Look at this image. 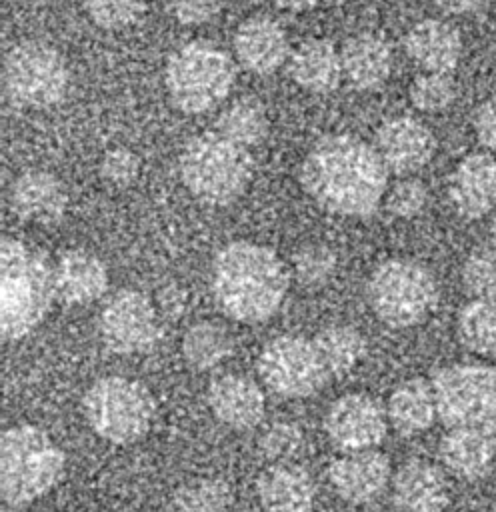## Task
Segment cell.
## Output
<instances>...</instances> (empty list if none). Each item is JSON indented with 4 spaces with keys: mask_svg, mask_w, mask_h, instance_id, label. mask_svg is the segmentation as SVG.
I'll list each match as a JSON object with an SVG mask.
<instances>
[{
    "mask_svg": "<svg viewBox=\"0 0 496 512\" xmlns=\"http://www.w3.org/2000/svg\"><path fill=\"white\" fill-rule=\"evenodd\" d=\"M272 2L286 12H308L322 6V0H272Z\"/></svg>",
    "mask_w": 496,
    "mask_h": 512,
    "instance_id": "obj_43",
    "label": "cell"
},
{
    "mask_svg": "<svg viewBox=\"0 0 496 512\" xmlns=\"http://www.w3.org/2000/svg\"><path fill=\"white\" fill-rule=\"evenodd\" d=\"M304 434L294 422H276L268 426L260 438V448L266 458L286 462L302 448Z\"/></svg>",
    "mask_w": 496,
    "mask_h": 512,
    "instance_id": "obj_38",
    "label": "cell"
},
{
    "mask_svg": "<svg viewBox=\"0 0 496 512\" xmlns=\"http://www.w3.org/2000/svg\"><path fill=\"white\" fill-rule=\"evenodd\" d=\"M426 202H428V190L424 182L410 176H404L398 182H394V186L386 190V196H384L386 210L392 216L402 220L418 216L426 208Z\"/></svg>",
    "mask_w": 496,
    "mask_h": 512,
    "instance_id": "obj_37",
    "label": "cell"
},
{
    "mask_svg": "<svg viewBox=\"0 0 496 512\" xmlns=\"http://www.w3.org/2000/svg\"><path fill=\"white\" fill-rule=\"evenodd\" d=\"M256 496L268 512H308L316 488L310 474L292 462L268 466L256 480Z\"/></svg>",
    "mask_w": 496,
    "mask_h": 512,
    "instance_id": "obj_25",
    "label": "cell"
},
{
    "mask_svg": "<svg viewBox=\"0 0 496 512\" xmlns=\"http://www.w3.org/2000/svg\"><path fill=\"white\" fill-rule=\"evenodd\" d=\"M56 300L54 264L20 238L0 240V334L6 342L26 338Z\"/></svg>",
    "mask_w": 496,
    "mask_h": 512,
    "instance_id": "obj_3",
    "label": "cell"
},
{
    "mask_svg": "<svg viewBox=\"0 0 496 512\" xmlns=\"http://www.w3.org/2000/svg\"><path fill=\"white\" fill-rule=\"evenodd\" d=\"M238 512H256V510H238Z\"/></svg>",
    "mask_w": 496,
    "mask_h": 512,
    "instance_id": "obj_46",
    "label": "cell"
},
{
    "mask_svg": "<svg viewBox=\"0 0 496 512\" xmlns=\"http://www.w3.org/2000/svg\"><path fill=\"white\" fill-rule=\"evenodd\" d=\"M434 274L410 258L380 262L368 282L366 300L376 318L392 328H410L424 322L438 306Z\"/></svg>",
    "mask_w": 496,
    "mask_h": 512,
    "instance_id": "obj_7",
    "label": "cell"
},
{
    "mask_svg": "<svg viewBox=\"0 0 496 512\" xmlns=\"http://www.w3.org/2000/svg\"><path fill=\"white\" fill-rule=\"evenodd\" d=\"M170 12L182 26H204L220 12V0H170Z\"/></svg>",
    "mask_w": 496,
    "mask_h": 512,
    "instance_id": "obj_40",
    "label": "cell"
},
{
    "mask_svg": "<svg viewBox=\"0 0 496 512\" xmlns=\"http://www.w3.org/2000/svg\"><path fill=\"white\" fill-rule=\"evenodd\" d=\"M444 468L460 480L484 478L496 456V436L476 428H448L438 446Z\"/></svg>",
    "mask_w": 496,
    "mask_h": 512,
    "instance_id": "obj_26",
    "label": "cell"
},
{
    "mask_svg": "<svg viewBox=\"0 0 496 512\" xmlns=\"http://www.w3.org/2000/svg\"><path fill=\"white\" fill-rule=\"evenodd\" d=\"M490 238H492V246L496 248V214L492 218V226H490Z\"/></svg>",
    "mask_w": 496,
    "mask_h": 512,
    "instance_id": "obj_45",
    "label": "cell"
},
{
    "mask_svg": "<svg viewBox=\"0 0 496 512\" xmlns=\"http://www.w3.org/2000/svg\"><path fill=\"white\" fill-rule=\"evenodd\" d=\"M178 170L182 184L198 202L228 206L246 192L254 174V158L250 148L210 130L184 144Z\"/></svg>",
    "mask_w": 496,
    "mask_h": 512,
    "instance_id": "obj_4",
    "label": "cell"
},
{
    "mask_svg": "<svg viewBox=\"0 0 496 512\" xmlns=\"http://www.w3.org/2000/svg\"><path fill=\"white\" fill-rule=\"evenodd\" d=\"M390 426L402 436L426 432L438 420L434 386L426 378H410L398 384L386 404Z\"/></svg>",
    "mask_w": 496,
    "mask_h": 512,
    "instance_id": "obj_27",
    "label": "cell"
},
{
    "mask_svg": "<svg viewBox=\"0 0 496 512\" xmlns=\"http://www.w3.org/2000/svg\"><path fill=\"white\" fill-rule=\"evenodd\" d=\"M258 376L280 398H308L320 392L330 374L322 362L314 338L282 334L260 352Z\"/></svg>",
    "mask_w": 496,
    "mask_h": 512,
    "instance_id": "obj_11",
    "label": "cell"
},
{
    "mask_svg": "<svg viewBox=\"0 0 496 512\" xmlns=\"http://www.w3.org/2000/svg\"><path fill=\"white\" fill-rule=\"evenodd\" d=\"M82 410L96 436L126 446L148 434L156 404L142 382L126 376H102L86 390Z\"/></svg>",
    "mask_w": 496,
    "mask_h": 512,
    "instance_id": "obj_8",
    "label": "cell"
},
{
    "mask_svg": "<svg viewBox=\"0 0 496 512\" xmlns=\"http://www.w3.org/2000/svg\"><path fill=\"white\" fill-rule=\"evenodd\" d=\"M442 12L454 14V16H464V14H474L482 8L484 0H432Z\"/></svg>",
    "mask_w": 496,
    "mask_h": 512,
    "instance_id": "obj_42",
    "label": "cell"
},
{
    "mask_svg": "<svg viewBox=\"0 0 496 512\" xmlns=\"http://www.w3.org/2000/svg\"><path fill=\"white\" fill-rule=\"evenodd\" d=\"M372 146L388 172L408 176L432 160L436 138L420 120L412 116H396L378 126Z\"/></svg>",
    "mask_w": 496,
    "mask_h": 512,
    "instance_id": "obj_14",
    "label": "cell"
},
{
    "mask_svg": "<svg viewBox=\"0 0 496 512\" xmlns=\"http://www.w3.org/2000/svg\"><path fill=\"white\" fill-rule=\"evenodd\" d=\"M234 352L232 334L214 320L192 324L182 336V358L194 370H212Z\"/></svg>",
    "mask_w": 496,
    "mask_h": 512,
    "instance_id": "obj_28",
    "label": "cell"
},
{
    "mask_svg": "<svg viewBox=\"0 0 496 512\" xmlns=\"http://www.w3.org/2000/svg\"><path fill=\"white\" fill-rule=\"evenodd\" d=\"M462 284L472 298L496 300V248L484 246L464 260Z\"/></svg>",
    "mask_w": 496,
    "mask_h": 512,
    "instance_id": "obj_34",
    "label": "cell"
},
{
    "mask_svg": "<svg viewBox=\"0 0 496 512\" xmlns=\"http://www.w3.org/2000/svg\"><path fill=\"white\" fill-rule=\"evenodd\" d=\"M206 400L214 418L238 432L258 426L266 412V398L260 384L236 372L214 378L206 390Z\"/></svg>",
    "mask_w": 496,
    "mask_h": 512,
    "instance_id": "obj_18",
    "label": "cell"
},
{
    "mask_svg": "<svg viewBox=\"0 0 496 512\" xmlns=\"http://www.w3.org/2000/svg\"><path fill=\"white\" fill-rule=\"evenodd\" d=\"M388 426L386 408L364 392H348L336 398L324 418L328 440L342 452L376 448Z\"/></svg>",
    "mask_w": 496,
    "mask_h": 512,
    "instance_id": "obj_13",
    "label": "cell"
},
{
    "mask_svg": "<svg viewBox=\"0 0 496 512\" xmlns=\"http://www.w3.org/2000/svg\"><path fill=\"white\" fill-rule=\"evenodd\" d=\"M352 0H322V6H330V8H336V6H344Z\"/></svg>",
    "mask_w": 496,
    "mask_h": 512,
    "instance_id": "obj_44",
    "label": "cell"
},
{
    "mask_svg": "<svg viewBox=\"0 0 496 512\" xmlns=\"http://www.w3.org/2000/svg\"><path fill=\"white\" fill-rule=\"evenodd\" d=\"M210 284L218 308L228 318L242 324H260L282 306L290 274L272 248L250 240H234L216 252Z\"/></svg>",
    "mask_w": 496,
    "mask_h": 512,
    "instance_id": "obj_2",
    "label": "cell"
},
{
    "mask_svg": "<svg viewBox=\"0 0 496 512\" xmlns=\"http://www.w3.org/2000/svg\"><path fill=\"white\" fill-rule=\"evenodd\" d=\"M214 130L246 148L258 146L268 134L266 108L254 96H240L218 114Z\"/></svg>",
    "mask_w": 496,
    "mask_h": 512,
    "instance_id": "obj_29",
    "label": "cell"
},
{
    "mask_svg": "<svg viewBox=\"0 0 496 512\" xmlns=\"http://www.w3.org/2000/svg\"><path fill=\"white\" fill-rule=\"evenodd\" d=\"M296 86L312 94L334 92L342 82L340 50L326 38H308L292 48L286 62Z\"/></svg>",
    "mask_w": 496,
    "mask_h": 512,
    "instance_id": "obj_24",
    "label": "cell"
},
{
    "mask_svg": "<svg viewBox=\"0 0 496 512\" xmlns=\"http://www.w3.org/2000/svg\"><path fill=\"white\" fill-rule=\"evenodd\" d=\"M340 60L344 82L358 92H368L390 78L394 54L384 36L362 30L346 38L340 48Z\"/></svg>",
    "mask_w": 496,
    "mask_h": 512,
    "instance_id": "obj_20",
    "label": "cell"
},
{
    "mask_svg": "<svg viewBox=\"0 0 496 512\" xmlns=\"http://www.w3.org/2000/svg\"><path fill=\"white\" fill-rule=\"evenodd\" d=\"M100 178L114 188L130 186L140 174L138 156L124 146H116L108 150L100 160Z\"/></svg>",
    "mask_w": 496,
    "mask_h": 512,
    "instance_id": "obj_39",
    "label": "cell"
},
{
    "mask_svg": "<svg viewBox=\"0 0 496 512\" xmlns=\"http://www.w3.org/2000/svg\"><path fill=\"white\" fill-rule=\"evenodd\" d=\"M438 420L446 428H476L496 434V366L452 364L430 378Z\"/></svg>",
    "mask_w": 496,
    "mask_h": 512,
    "instance_id": "obj_10",
    "label": "cell"
},
{
    "mask_svg": "<svg viewBox=\"0 0 496 512\" xmlns=\"http://www.w3.org/2000/svg\"><path fill=\"white\" fill-rule=\"evenodd\" d=\"M2 86L14 106L42 110L64 100L70 86V70L66 58L54 46L24 40L4 56Z\"/></svg>",
    "mask_w": 496,
    "mask_h": 512,
    "instance_id": "obj_9",
    "label": "cell"
},
{
    "mask_svg": "<svg viewBox=\"0 0 496 512\" xmlns=\"http://www.w3.org/2000/svg\"><path fill=\"white\" fill-rule=\"evenodd\" d=\"M314 342L330 378L344 376L356 368L366 354L364 336L350 324H330L314 336Z\"/></svg>",
    "mask_w": 496,
    "mask_h": 512,
    "instance_id": "obj_30",
    "label": "cell"
},
{
    "mask_svg": "<svg viewBox=\"0 0 496 512\" xmlns=\"http://www.w3.org/2000/svg\"><path fill=\"white\" fill-rule=\"evenodd\" d=\"M108 268L92 252L70 248L54 264L56 300L68 306H82L98 300L108 290Z\"/></svg>",
    "mask_w": 496,
    "mask_h": 512,
    "instance_id": "obj_22",
    "label": "cell"
},
{
    "mask_svg": "<svg viewBox=\"0 0 496 512\" xmlns=\"http://www.w3.org/2000/svg\"><path fill=\"white\" fill-rule=\"evenodd\" d=\"M232 488L220 478H194L174 494L176 512H230Z\"/></svg>",
    "mask_w": 496,
    "mask_h": 512,
    "instance_id": "obj_32",
    "label": "cell"
},
{
    "mask_svg": "<svg viewBox=\"0 0 496 512\" xmlns=\"http://www.w3.org/2000/svg\"><path fill=\"white\" fill-rule=\"evenodd\" d=\"M8 204L12 214L22 222L54 226L66 216L68 192L52 172L26 170L12 180Z\"/></svg>",
    "mask_w": 496,
    "mask_h": 512,
    "instance_id": "obj_17",
    "label": "cell"
},
{
    "mask_svg": "<svg viewBox=\"0 0 496 512\" xmlns=\"http://www.w3.org/2000/svg\"><path fill=\"white\" fill-rule=\"evenodd\" d=\"M474 132L478 142L496 154V98L482 102L474 114Z\"/></svg>",
    "mask_w": 496,
    "mask_h": 512,
    "instance_id": "obj_41",
    "label": "cell"
},
{
    "mask_svg": "<svg viewBox=\"0 0 496 512\" xmlns=\"http://www.w3.org/2000/svg\"><path fill=\"white\" fill-rule=\"evenodd\" d=\"M84 8L96 26L122 30L144 16L146 0H84Z\"/></svg>",
    "mask_w": 496,
    "mask_h": 512,
    "instance_id": "obj_35",
    "label": "cell"
},
{
    "mask_svg": "<svg viewBox=\"0 0 496 512\" xmlns=\"http://www.w3.org/2000/svg\"><path fill=\"white\" fill-rule=\"evenodd\" d=\"M100 336L114 354H140L160 338L158 314L150 298L138 290L114 292L100 312Z\"/></svg>",
    "mask_w": 496,
    "mask_h": 512,
    "instance_id": "obj_12",
    "label": "cell"
},
{
    "mask_svg": "<svg viewBox=\"0 0 496 512\" xmlns=\"http://www.w3.org/2000/svg\"><path fill=\"white\" fill-rule=\"evenodd\" d=\"M444 472L426 460H408L392 476V502L398 512H444L448 506Z\"/></svg>",
    "mask_w": 496,
    "mask_h": 512,
    "instance_id": "obj_21",
    "label": "cell"
},
{
    "mask_svg": "<svg viewBox=\"0 0 496 512\" xmlns=\"http://www.w3.org/2000/svg\"><path fill=\"white\" fill-rule=\"evenodd\" d=\"M456 94L458 86L452 72H422L408 88L412 106L428 114H436L452 106Z\"/></svg>",
    "mask_w": 496,
    "mask_h": 512,
    "instance_id": "obj_33",
    "label": "cell"
},
{
    "mask_svg": "<svg viewBox=\"0 0 496 512\" xmlns=\"http://www.w3.org/2000/svg\"><path fill=\"white\" fill-rule=\"evenodd\" d=\"M298 178L320 208L346 218H370L388 190V168L376 148L352 134L316 140Z\"/></svg>",
    "mask_w": 496,
    "mask_h": 512,
    "instance_id": "obj_1",
    "label": "cell"
},
{
    "mask_svg": "<svg viewBox=\"0 0 496 512\" xmlns=\"http://www.w3.org/2000/svg\"><path fill=\"white\" fill-rule=\"evenodd\" d=\"M292 268L300 284L320 286L332 278L336 270V254L324 244H308L294 254Z\"/></svg>",
    "mask_w": 496,
    "mask_h": 512,
    "instance_id": "obj_36",
    "label": "cell"
},
{
    "mask_svg": "<svg viewBox=\"0 0 496 512\" xmlns=\"http://www.w3.org/2000/svg\"><path fill=\"white\" fill-rule=\"evenodd\" d=\"M236 80L234 60L208 40H190L166 60L164 86L174 108L204 114L218 108Z\"/></svg>",
    "mask_w": 496,
    "mask_h": 512,
    "instance_id": "obj_6",
    "label": "cell"
},
{
    "mask_svg": "<svg viewBox=\"0 0 496 512\" xmlns=\"http://www.w3.org/2000/svg\"><path fill=\"white\" fill-rule=\"evenodd\" d=\"M328 480L344 502L368 504L392 482V466L388 456L374 448L344 452L330 462Z\"/></svg>",
    "mask_w": 496,
    "mask_h": 512,
    "instance_id": "obj_15",
    "label": "cell"
},
{
    "mask_svg": "<svg viewBox=\"0 0 496 512\" xmlns=\"http://www.w3.org/2000/svg\"><path fill=\"white\" fill-rule=\"evenodd\" d=\"M66 456L34 424H16L0 436V494L10 506H26L48 494L64 476Z\"/></svg>",
    "mask_w": 496,
    "mask_h": 512,
    "instance_id": "obj_5",
    "label": "cell"
},
{
    "mask_svg": "<svg viewBox=\"0 0 496 512\" xmlns=\"http://www.w3.org/2000/svg\"><path fill=\"white\" fill-rule=\"evenodd\" d=\"M236 62L250 74L268 76L290 58V40L278 20L266 14H252L234 32Z\"/></svg>",
    "mask_w": 496,
    "mask_h": 512,
    "instance_id": "obj_16",
    "label": "cell"
},
{
    "mask_svg": "<svg viewBox=\"0 0 496 512\" xmlns=\"http://www.w3.org/2000/svg\"><path fill=\"white\" fill-rule=\"evenodd\" d=\"M460 344L484 358H496V300L472 298L456 318Z\"/></svg>",
    "mask_w": 496,
    "mask_h": 512,
    "instance_id": "obj_31",
    "label": "cell"
},
{
    "mask_svg": "<svg viewBox=\"0 0 496 512\" xmlns=\"http://www.w3.org/2000/svg\"><path fill=\"white\" fill-rule=\"evenodd\" d=\"M404 52L422 72H452L462 56V38L452 24L426 18L406 32Z\"/></svg>",
    "mask_w": 496,
    "mask_h": 512,
    "instance_id": "obj_23",
    "label": "cell"
},
{
    "mask_svg": "<svg viewBox=\"0 0 496 512\" xmlns=\"http://www.w3.org/2000/svg\"><path fill=\"white\" fill-rule=\"evenodd\" d=\"M448 196L454 210L468 220L496 210V158L486 152L464 156L450 174Z\"/></svg>",
    "mask_w": 496,
    "mask_h": 512,
    "instance_id": "obj_19",
    "label": "cell"
}]
</instances>
